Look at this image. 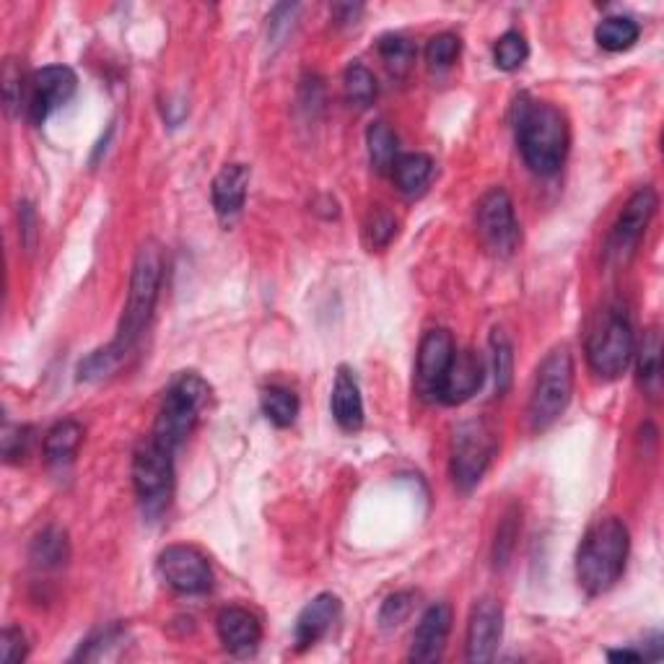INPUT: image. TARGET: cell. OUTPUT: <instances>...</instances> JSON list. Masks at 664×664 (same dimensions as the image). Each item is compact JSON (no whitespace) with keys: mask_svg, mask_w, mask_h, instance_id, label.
Returning <instances> with one entry per match:
<instances>
[{"mask_svg":"<svg viewBox=\"0 0 664 664\" xmlns=\"http://www.w3.org/2000/svg\"><path fill=\"white\" fill-rule=\"evenodd\" d=\"M527 58H529L527 39L522 37L519 31H506V34L498 37V42L494 47V60L498 68L506 70V73H512V70L525 66Z\"/></svg>","mask_w":664,"mask_h":664,"instance_id":"4dcf8cb0","label":"cell"},{"mask_svg":"<svg viewBox=\"0 0 664 664\" xmlns=\"http://www.w3.org/2000/svg\"><path fill=\"white\" fill-rule=\"evenodd\" d=\"M413 599H416L413 592H395V595H389L385 599V605H381V611H379L381 628L389 631V628L400 626V623L408 618L410 611H413Z\"/></svg>","mask_w":664,"mask_h":664,"instance_id":"d6a6232c","label":"cell"},{"mask_svg":"<svg viewBox=\"0 0 664 664\" xmlns=\"http://www.w3.org/2000/svg\"><path fill=\"white\" fill-rule=\"evenodd\" d=\"M333 418L343 432H358L364 426V397L361 387L354 377V371L348 366H340L338 377H335L333 385V397H330Z\"/></svg>","mask_w":664,"mask_h":664,"instance_id":"ffe728a7","label":"cell"},{"mask_svg":"<svg viewBox=\"0 0 664 664\" xmlns=\"http://www.w3.org/2000/svg\"><path fill=\"white\" fill-rule=\"evenodd\" d=\"M249 187V167L247 163H226L214 179L210 187V198H214L216 216L221 218V224H234L241 216L247 200Z\"/></svg>","mask_w":664,"mask_h":664,"instance_id":"e0dca14e","label":"cell"},{"mask_svg":"<svg viewBox=\"0 0 664 664\" xmlns=\"http://www.w3.org/2000/svg\"><path fill=\"white\" fill-rule=\"evenodd\" d=\"M638 385L646 395L657 397L662 385V343L660 333L652 330L644 335L642 348H638Z\"/></svg>","mask_w":664,"mask_h":664,"instance_id":"603a6c76","label":"cell"},{"mask_svg":"<svg viewBox=\"0 0 664 664\" xmlns=\"http://www.w3.org/2000/svg\"><path fill=\"white\" fill-rule=\"evenodd\" d=\"M0 660L6 664H19L27 660V638H23L21 628H3V636H0Z\"/></svg>","mask_w":664,"mask_h":664,"instance_id":"8d00e7d4","label":"cell"},{"mask_svg":"<svg viewBox=\"0 0 664 664\" xmlns=\"http://www.w3.org/2000/svg\"><path fill=\"white\" fill-rule=\"evenodd\" d=\"M366 143H369V159L371 167L379 175L393 171L395 161L400 159V146H397V136L387 122H374L369 132H366Z\"/></svg>","mask_w":664,"mask_h":664,"instance_id":"d4e9b609","label":"cell"},{"mask_svg":"<svg viewBox=\"0 0 664 664\" xmlns=\"http://www.w3.org/2000/svg\"><path fill=\"white\" fill-rule=\"evenodd\" d=\"M432 175H434V159L426 153H403L393 167L395 185L400 187V192L405 195H418L428 182H432Z\"/></svg>","mask_w":664,"mask_h":664,"instance_id":"7402d4cb","label":"cell"},{"mask_svg":"<svg viewBox=\"0 0 664 664\" xmlns=\"http://www.w3.org/2000/svg\"><path fill=\"white\" fill-rule=\"evenodd\" d=\"M654 210H657V192L652 187H642L631 195L626 208L621 210L611 237L605 245V260L611 265H626L642 245L646 226H650Z\"/></svg>","mask_w":664,"mask_h":664,"instance_id":"30bf717a","label":"cell"},{"mask_svg":"<svg viewBox=\"0 0 664 664\" xmlns=\"http://www.w3.org/2000/svg\"><path fill=\"white\" fill-rule=\"evenodd\" d=\"M343 89H346V99L356 107H369L377 99V78L361 62L348 66L346 78H343Z\"/></svg>","mask_w":664,"mask_h":664,"instance_id":"f1b7e54d","label":"cell"},{"mask_svg":"<svg viewBox=\"0 0 664 664\" xmlns=\"http://www.w3.org/2000/svg\"><path fill=\"white\" fill-rule=\"evenodd\" d=\"M68 561V537L60 529H44L42 535L31 543V564L39 568H54Z\"/></svg>","mask_w":664,"mask_h":664,"instance_id":"4316f807","label":"cell"},{"mask_svg":"<svg viewBox=\"0 0 664 664\" xmlns=\"http://www.w3.org/2000/svg\"><path fill=\"white\" fill-rule=\"evenodd\" d=\"M452 631V607L447 603H436L420 615L416 634H413L410 644V662L418 664H434L442 660L444 650H447V638Z\"/></svg>","mask_w":664,"mask_h":664,"instance_id":"9a60e30c","label":"cell"},{"mask_svg":"<svg viewBox=\"0 0 664 664\" xmlns=\"http://www.w3.org/2000/svg\"><path fill=\"white\" fill-rule=\"evenodd\" d=\"M175 452L159 442H146L132 457V486H136L140 509L148 519H159L169 509L175 494Z\"/></svg>","mask_w":664,"mask_h":664,"instance_id":"52a82bcc","label":"cell"},{"mask_svg":"<svg viewBox=\"0 0 664 664\" xmlns=\"http://www.w3.org/2000/svg\"><path fill=\"white\" fill-rule=\"evenodd\" d=\"M504 636V607L494 597L475 603L467 621V662L486 664L496 657Z\"/></svg>","mask_w":664,"mask_h":664,"instance_id":"4fadbf2b","label":"cell"},{"mask_svg":"<svg viewBox=\"0 0 664 664\" xmlns=\"http://www.w3.org/2000/svg\"><path fill=\"white\" fill-rule=\"evenodd\" d=\"M210 400L208 381L198 377L195 371H179L175 379L169 381L167 395L159 408L153 424V442H159L161 447L175 452L187 442V436L198 426L200 413Z\"/></svg>","mask_w":664,"mask_h":664,"instance_id":"277c9868","label":"cell"},{"mask_svg":"<svg viewBox=\"0 0 664 664\" xmlns=\"http://www.w3.org/2000/svg\"><path fill=\"white\" fill-rule=\"evenodd\" d=\"M216 628L226 652L234 654V657H247L260 646L262 626L257 615L245 611V607H224L216 618Z\"/></svg>","mask_w":664,"mask_h":664,"instance_id":"2e32d148","label":"cell"},{"mask_svg":"<svg viewBox=\"0 0 664 664\" xmlns=\"http://www.w3.org/2000/svg\"><path fill=\"white\" fill-rule=\"evenodd\" d=\"M459 50H463V42H459L457 34H436L432 42L426 47V60L434 70H447L455 66V60L459 58Z\"/></svg>","mask_w":664,"mask_h":664,"instance_id":"1f68e13d","label":"cell"},{"mask_svg":"<svg viewBox=\"0 0 664 664\" xmlns=\"http://www.w3.org/2000/svg\"><path fill=\"white\" fill-rule=\"evenodd\" d=\"M159 574L179 595H202L214 584L208 558L190 545H169L161 551Z\"/></svg>","mask_w":664,"mask_h":664,"instance_id":"8fae6325","label":"cell"},{"mask_svg":"<svg viewBox=\"0 0 664 664\" xmlns=\"http://www.w3.org/2000/svg\"><path fill=\"white\" fill-rule=\"evenodd\" d=\"M78 89V78L68 66H47L37 70L29 78V93L27 107L29 117L37 125H42L52 112H58L62 105H68L73 99Z\"/></svg>","mask_w":664,"mask_h":664,"instance_id":"7c38bea8","label":"cell"},{"mask_svg":"<svg viewBox=\"0 0 664 664\" xmlns=\"http://www.w3.org/2000/svg\"><path fill=\"white\" fill-rule=\"evenodd\" d=\"M379 54L385 60V66L393 70L395 76L408 73L413 62H416V47L408 37L403 34H385L379 39Z\"/></svg>","mask_w":664,"mask_h":664,"instance_id":"f546056e","label":"cell"},{"mask_svg":"<svg viewBox=\"0 0 664 664\" xmlns=\"http://www.w3.org/2000/svg\"><path fill=\"white\" fill-rule=\"evenodd\" d=\"M636 354L634 325L626 304H607L592 325L587 338V358L592 371L603 379H618Z\"/></svg>","mask_w":664,"mask_h":664,"instance_id":"5b68a950","label":"cell"},{"mask_svg":"<svg viewBox=\"0 0 664 664\" xmlns=\"http://www.w3.org/2000/svg\"><path fill=\"white\" fill-rule=\"evenodd\" d=\"M574 395V358L566 346L553 348L543 358L537 379L529 395V426L533 432H545L564 416Z\"/></svg>","mask_w":664,"mask_h":664,"instance_id":"8992f818","label":"cell"},{"mask_svg":"<svg viewBox=\"0 0 664 664\" xmlns=\"http://www.w3.org/2000/svg\"><path fill=\"white\" fill-rule=\"evenodd\" d=\"M638 34H642V29L628 16H611V19L599 21V27L595 29L597 44L607 52L631 50L638 42Z\"/></svg>","mask_w":664,"mask_h":664,"instance_id":"cb8c5ba5","label":"cell"},{"mask_svg":"<svg viewBox=\"0 0 664 664\" xmlns=\"http://www.w3.org/2000/svg\"><path fill=\"white\" fill-rule=\"evenodd\" d=\"M83 442V426L73 418L54 424L44 436V459L54 467H66L76 459Z\"/></svg>","mask_w":664,"mask_h":664,"instance_id":"44dd1931","label":"cell"},{"mask_svg":"<svg viewBox=\"0 0 664 664\" xmlns=\"http://www.w3.org/2000/svg\"><path fill=\"white\" fill-rule=\"evenodd\" d=\"M478 237L488 252L509 257L519 247V224L514 216V202L504 187H494L478 202Z\"/></svg>","mask_w":664,"mask_h":664,"instance_id":"9c48e42d","label":"cell"},{"mask_svg":"<svg viewBox=\"0 0 664 664\" xmlns=\"http://www.w3.org/2000/svg\"><path fill=\"white\" fill-rule=\"evenodd\" d=\"M340 618V599L330 595V592H323L311 603L304 607L296 618L294 626V642L296 650H311L319 638H323L327 631L335 626V621Z\"/></svg>","mask_w":664,"mask_h":664,"instance_id":"ac0fdd59","label":"cell"},{"mask_svg":"<svg viewBox=\"0 0 664 664\" xmlns=\"http://www.w3.org/2000/svg\"><path fill=\"white\" fill-rule=\"evenodd\" d=\"M21 234L27 237V247L29 249L34 247L37 229H34V210H31V206H23V210H21Z\"/></svg>","mask_w":664,"mask_h":664,"instance_id":"f35d334b","label":"cell"},{"mask_svg":"<svg viewBox=\"0 0 664 664\" xmlns=\"http://www.w3.org/2000/svg\"><path fill=\"white\" fill-rule=\"evenodd\" d=\"M455 340H452L449 330H428L418 346V364H416V377H418V393L424 397H439V387L444 374H447L452 358H455Z\"/></svg>","mask_w":664,"mask_h":664,"instance_id":"5bb4252c","label":"cell"},{"mask_svg":"<svg viewBox=\"0 0 664 664\" xmlns=\"http://www.w3.org/2000/svg\"><path fill=\"white\" fill-rule=\"evenodd\" d=\"M3 91H6V105H8V109H13V107L21 105V97H23L21 70L16 68L11 60L6 62V70H3Z\"/></svg>","mask_w":664,"mask_h":664,"instance_id":"74e56055","label":"cell"},{"mask_svg":"<svg viewBox=\"0 0 664 664\" xmlns=\"http://www.w3.org/2000/svg\"><path fill=\"white\" fill-rule=\"evenodd\" d=\"M31 444V428L29 426H11L3 428V457L6 463H19L27 457Z\"/></svg>","mask_w":664,"mask_h":664,"instance_id":"e575fe53","label":"cell"},{"mask_svg":"<svg viewBox=\"0 0 664 664\" xmlns=\"http://www.w3.org/2000/svg\"><path fill=\"white\" fill-rule=\"evenodd\" d=\"M163 278V255L156 241H146L138 249L136 262H132L128 304H125L122 319L117 325V335L109 346L93 350L78 364V379L81 381H101L120 369L136 346L143 338L148 323H151L156 301H159Z\"/></svg>","mask_w":664,"mask_h":664,"instance_id":"6da1fadb","label":"cell"},{"mask_svg":"<svg viewBox=\"0 0 664 664\" xmlns=\"http://www.w3.org/2000/svg\"><path fill=\"white\" fill-rule=\"evenodd\" d=\"M260 408L272 426L288 428L296 420V416H299V397H296L291 389L272 385L262 389Z\"/></svg>","mask_w":664,"mask_h":664,"instance_id":"484cf974","label":"cell"},{"mask_svg":"<svg viewBox=\"0 0 664 664\" xmlns=\"http://www.w3.org/2000/svg\"><path fill=\"white\" fill-rule=\"evenodd\" d=\"M517 514H509L502 522V527H498L496 533V545H494V561L496 566H506L512 558V551L514 545H517V535H519V525H517Z\"/></svg>","mask_w":664,"mask_h":664,"instance_id":"836d02e7","label":"cell"},{"mask_svg":"<svg viewBox=\"0 0 664 664\" xmlns=\"http://www.w3.org/2000/svg\"><path fill=\"white\" fill-rule=\"evenodd\" d=\"M483 385V364L480 358L473 354V350H459L452 358L447 374H444L439 397L436 400L447 405H459L467 403L470 397L478 393Z\"/></svg>","mask_w":664,"mask_h":664,"instance_id":"d6986e66","label":"cell"},{"mask_svg":"<svg viewBox=\"0 0 664 664\" xmlns=\"http://www.w3.org/2000/svg\"><path fill=\"white\" fill-rule=\"evenodd\" d=\"M517 143L522 159L535 175L553 177L564 167L568 156V120L556 105L522 97L517 101V117H514Z\"/></svg>","mask_w":664,"mask_h":664,"instance_id":"7a4b0ae2","label":"cell"},{"mask_svg":"<svg viewBox=\"0 0 664 664\" xmlns=\"http://www.w3.org/2000/svg\"><path fill=\"white\" fill-rule=\"evenodd\" d=\"M366 234H369L371 247H387L397 234L395 216L387 214V210H381V208L374 210L369 224H366Z\"/></svg>","mask_w":664,"mask_h":664,"instance_id":"d590c367","label":"cell"},{"mask_svg":"<svg viewBox=\"0 0 664 664\" xmlns=\"http://www.w3.org/2000/svg\"><path fill=\"white\" fill-rule=\"evenodd\" d=\"M631 551L628 527L618 517L597 519L576 553V579L589 597L605 595L626 572Z\"/></svg>","mask_w":664,"mask_h":664,"instance_id":"3957f363","label":"cell"},{"mask_svg":"<svg viewBox=\"0 0 664 664\" xmlns=\"http://www.w3.org/2000/svg\"><path fill=\"white\" fill-rule=\"evenodd\" d=\"M494 455L496 439L486 424L467 420V424L457 426L455 442H452V478H455V486L463 494H470L483 480Z\"/></svg>","mask_w":664,"mask_h":664,"instance_id":"ba28073f","label":"cell"},{"mask_svg":"<svg viewBox=\"0 0 664 664\" xmlns=\"http://www.w3.org/2000/svg\"><path fill=\"white\" fill-rule=\"evenodd\" d=\"M490 364H494V379L498 395H504L512 387L514 377V348L509 335L504 330L490 333Z\"/></svg>","mask_w":664,"mask_h":664,"instance_id":"83f0119b","label":"cell"},{"mask_svg":"<svg viewBox=\"0 0 664 664\" xmlns=\"http://www.w3.org/2000/svg\"><path fill=\"white\" fill-rule=\"evenodd\" d=\"M607 660L611 662H642L646 657H644V652H638V650H618V652H607Z\"/></svg>","mask_w":664,"mask_h":664,"instance_id":"ab89813d","label":"cell"}]
</instances>
